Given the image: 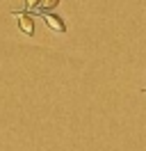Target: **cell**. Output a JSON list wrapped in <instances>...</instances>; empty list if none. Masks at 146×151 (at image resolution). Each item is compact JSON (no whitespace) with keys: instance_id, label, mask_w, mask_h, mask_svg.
Returning a JSON list of instances; mask_svg holds the SVG:
<instances>
[{"instance_id":"3","label":"cell","mask_w":146,"mask_h":151,"mask_svg":"<svg viewBox=\"0 0 146 151\" xmlns=\"http://www.w3.org/2000/svg\"><path fill=\"white\" fill-rule=\"evenodd\" d=\"M36 7H39V9H53V7H57V0H46V2H36Z\"/></svg>"},{"instance_id":"1","label":"cell","mask_w":146,"mask_h":151,"mask_svg":"<svg viewBox=\"0 0 146 151\" xmlns=\"http://www.w3.org/2000/svg\"><path fill=\"white\" fill-rule=\"evenodd\" d=\"M44 16V21H46V25L53 30V32H66V25H64V21L57 16V14H41Z\"/></svg>"},{"instance_id":"2","label":"cell","mask_w":146,"mask_h":151,"mask_svg":"<svg viewBox=\"0 0 146 151\" xmlns=\"http://www.w3.org/2000/svg\"><path fill=\"white\" fill-rule=\"evenodd\" d=\"M16 19H18V25H21V32H25L27 37H30V35H34V23H32V19H30L27 14L16 12Z\"/></svg>"}]
</instances>
